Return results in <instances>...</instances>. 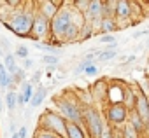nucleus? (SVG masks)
Masks as SVG:
<instances>
[{"label":"nucleus","instance_id":"10","mask_svg":"<svg viewBox=\"0 0 149 138\" xmlns=\"http://www.w3.org/2000/svg\"><path fill=\"white\" fill-rule=\"evenodd\" d=\"M107 89H109V81L107 79H98V81L93 82L90 93H91L93 101H95L97 107L98 105H104L105 107V103H107Z\"/></svg>","mask_w":149,"mask_h":138},{"label":"nucleus","instance_id":"27","mask_svg":"<svg viewBox=\"0 0 149 138\" xmlns=\"http://www.w3.org/2000/svg\"><path fill=\"white\" fill-rule=\"evenodd\" d=\"M90 4H91V0H76V2H72V7L76 9V11H79V12L84 14V12L88 11Z\"/></svg>","mask_w":149,"mask_h":138},{"label":"nucleus","instance_id":"29","mask_svg":"<svg viewBox=\"0 0 149 138\" xmlns=\"http://www.w3.org/2000/svg\"><path fill=\"white\" fill-rule=\"evenodd\" d=\"M88 65H90V61H84V59H83V61H79V63L76 65V68H74V72H72V74H74V77H79V75H83V74L86 72Z\"/></svg>","mask_w":149,"mask_h":138},{"label":"nucleus","instance_id":"11","mask_svg":"<svg viewBox=\"0 0 149 138\" xmlns=\"http://www.w3.org/2000/svg\"><path fill=\"white\" fill-rule=\"evenodd\" d=\"M35 4H37V12L47 18L49 21H53V18L58 14L60 7L63 6V2H60V0H39Z\"/></svg>","mask_w":149,"mask_h":138},{"label":"nucleus","instance_id":"17","mask_svg":"<svg viewBox=\"0 0 149 138\" xmlns=\"http://www.w3.org/2000/svg\"><path fill=\"white\" fill-rule=\"evenodd\" d=\"M118 30V21L114 18H104L98 26V35H114V32Z\"/></svg>","mask_w":149,"mask_h":138},{"label":"nucleus","instance_id":"21","mask_svg":"<svg viewBox=\"0 0 149 138\" xmlns=\"http://www.w3.org/2000/svg\"><path fill=\"white\" fill-rule=\"evenodd\" d=\"M4 66H6V70L9 72V75H14L16 74V70H18V68H19V65L16 63V56L11 52V54H6L4 56Z\"/></svg>","mask_w":149,"mask_h":138},{"label":"nucleus","instance_id":"1","mask_svg":"<svg viewBox=\"0 0 149 138\" xmlns=\"http://www.w3.org/2000/svg\"><path fill=\"white\" fill-rule=\"evenodd\" d=\"M35 14H37V4L35 2H23L18 9H14L9 14V18L4 21V26L21 39H30Z\"/></svg>","mask_w":149,"mask_h":138},{"label":"nucleus","instance_id":"7","mask_svg":"<svg viewBox=\"0 0 149 138\" xmlns=\"http://www.w3.org/2000/svg\"><path fill=\"white\" fill-rule=\"evenodd\" d=\"M104 119L107 124H111L112 128H121L123 124L128 122L130 119V112L126 110L125 105H109L104 112Z\"/></svg>","mask_w":149,"mask_h":138},{"label":"nucleus","instance_id":"15","mask_svg":"<svg viewBox=\"0 0 149 138\" xmlns=\"http://www.w3.org/2000/svg\"><path fill=\"white\" fill-rule=\"evenodd\" d=\"M47 91H49V88L40 86V84L35 88L33 96H32V101H30V108H32V110H33V108H39V107L44 103V100H46V96H47Z\"/></svg>","mask_w":149,"mask_h":138},{"label":"nucleus","instance_id":"6","mask_svg":"<svg viewBox=\"0 0 149 138\" xmlns=\"http://www.w3.org/2000/svg\"><path fill=\"white\" fill-rule=\"evenodd\" d=\"M30 39L33 42H47V40H51V21L47 18H44L42 14H39V12L33 18V26H32Z\"/></svg>","mask_w":149,"mask_h":138},{"label":"nucleus","instance_id":"37","mask_svg":"<svg viewBox=\"0 0 149 138\" xmlns=\"http://www.w3.org/2000/svg\"><path fill=\"white\" fill-rule=\"evenodd\" d=\"M18 136L19 138H28V126L26 124H21L18 128Z\"/></svg>","mask_w":149,"mask_h":138},{"label":"nucleus","instance_id":"28","mask_svg":"<svg viewBox=\"0 0 149 138\" xmlns=\"http://www.w3.org/2000/svg\"><path fill=\"white\" fill-rule=\"evenodd\" d=\"M121 131H123V136H125V138H140V136L137 135V131L132 128V124H130V122L123 124V126H121Z\"/></svg>","mask_w":149,"mask_h":138},{"label":"nucleus","instance_id":"41","mask_svg":"<svg viewBox=\"0 0 149 138\" xmlns=\"http://www.w3.org/2000/svg\"><path fill=\"white\" fill-rule=\"evenodd\" d=\"M144 47H146V46H144V44H139V46H137V47H135V49H133V51H140V49H144Z\"/></svg>","mask_w":149,"mask_h":138},{"label":"nucleus","instance_id":"35","mask_svg":"<svg viewBox=\"0 0 149 138\" xmlns=\"http://www.w3.org/2000/svg\"><path fill=\"white\" fill-rule=\"evenodd\" d=\"M40 77H42V70H35L33 75H32V79H30V84H32L33 88L39 86V84H40Z\"/></svg>","mask_w":149,"mask_h":138},{"label":"nucleus","instance_id":"42","mask_svg":"<svg viewBox=\"0 0 149 138\" xmlns=\"http://www.w3.org/2000/svg\"><path fill=\"white\" fill-rule=\"evenodd\" d=\"M4 110V103H2V96H0V112Z\"/></svg>","mask_w":149,"mask_h":138},{"label":"nucleus","instance_id":"22","mask_svg":"<svg viewBox=\"0 0 149 138\" xmlns=\"http://www.w3.org/2000/svg\"><path fill=\"white\" fill-rule=\"evenodd\" d=\"M9 86H14L13 79H11L9 72L6 70L4 63H0V89H9Z\"/></svg>","mask_w":149,"mask_h":138},{"label":"nucleus","instance_id":"12","mask_svg":"<svg viewBox=\"0 0 149 138\" xmlns=\"http://www.w3.org/2000/svg\"><path fill=\"white\" fill-rule=\"evenodd\" d=\"M147 126H149V96L140 89L139 91V98H137V107L133 110Z\"/></svg>","mask_w":149,"mask_h":138},{"label":"nucleus","instance_id":"36","mask_svg":"<svg viewBox=\"0 0 149 138\" xmlns=\"http://www.w3.org/2000/svg\"><path fill=\"white\" fill-rule=\"evenodd\" d=\"M35 66V61L32 59V58H26V59H23V63H21V68L26 72V70H32V68Z\"/></svg>","mask_w":149,"mask_h":138},{"label":"nucleus","instance_id":"3","mask_svg":"<svg viewBox=\"0 0 149 138\" xmlns=\"http://www.w3.org/2000/svg\"><path fill=\"white\" fill-rule=\"evenodd\" d=\"M74 25V7L72 2H63L58 14L51 21V42L54 47L65 46V35Z\"/></svg>","mask_w":149,"mask_h":138},{"label":"nucleus","instance_id":"16","mask_svg":"<svg viewBox=\"0 0 149 138\" xmlns=\"http://www.w3.org/2000/svg\"><path fill=\"white\" fill-rule=\"evenodd\" d=\"M67 138H88V131L84 124L67 122Z\"/></svg>","mask_w":149,"mask_h":138},{"label":"nucleus","instance_id":"40","mask_svg":"<svg viewBox=\"0 0 149 138\" xmlns=\"http://www.w3.org/2000/svg\"><path fill=\"white\" fill-rule=\"evenodd\" d=\"M137 59H139V58H137V54H130V56L126 58V63H128V65H130V63H133V61L137 63Z\"/></svg>","mask_w":149,"mask_h":138},{"label":"nucleus","instance_id":"25","mask_svg":"<svg viewBox=\"0 0 149 138\" xmlns=\"http://www.w3.org/2000/svg\"><path fill=\"white\" fill-rule=\"evenodd\" d=\"M13 54L23 61V59L30 58V47H26L25 44H19V46H16V49H14V52H13Z\"/></svg>","mask_w":149,"mask_h":138},{"label":"nucleus","instance_id":"30","mask_svg":"<svg viewBox=\"0 0 149 138\" xmlns=\"http://www.w3.org/2000/svg\"><path fill=\"white\" fill-rule=\"evenodd\" d=\"M42 63H44L46 66H58L60 58H58V56H53V54H44V56H42Z\"/></svg>","mask_w":149,"mask_h":138},{"label":"nucleus","instance_id":"14","mask_svg":"<svg viewBox=\"0 0 149 138\" xmlns=\"http://www.w3.org/2000/svg\"><path fill=\"white\" fill-rule=\"evenodd\" d=\"M114 19L116 21H133L132 19V2H128V0H118Z\"/></svg>","mask_w":149,"mask_h":138},{"label":"nucleus","instance_id":"24","mask_svg":"<svg viewBox=\"0 0 149 138\" xmlns=\"http://www.w3.org/2000/svg\"><path fill=\"white\" fill-rule=\"evenodd\" d=\"M6 107L9 112H13L18 107V91H7L6 95Z\"/></svg>","mask_w":149,"mask_h":138},{"label":"nucleus","instance_id":"5","mask_svg":"<svg viewBox=\"0 0 149 138\" xmlns=\"http://www.w3.org/2000/svg\"><path fill=\"white\" fill-rule=\"evenodd\" d=\"M37 128L51 131V133H54L60 138H67V121L56 110H46V112H42L40 117H39Z\"/></svg>","mask_w":149,"mask_h":138},{"label":"nucleus","instance_id":"18","mask_svg":"<svg viewBox=\"0 0 149 138\" xmlns=\"http://www.w3.org/2000/svg\"><path fill=\"white\" fill-rule=\"evenodd\" d=\"M128 122L132 124V128L137 131V135H139V136H140V135H144V133L149 129V126H147V124H146V122H144L137 114H135V112H130V119H128Z\"/></svg>","mask_w":149,"mask_h":138},{"label":"nucleus","instance_id":"43","mask_svg":"<svg viewBox=\"0 0 149 138\" xmlns=\"http://www.w3.org/2000/svg\"><path fill=\"white\" fill-rule=\"evenodd\" d=\"M144 46H146V47H147V49H149V39H147V40H146V42H144Z\"/></svg>","mask_w":149,"mask_h":138},{"label":"nucleus","instance_id":"39","mask_svg":"<svg viewBox=\"0 0 149 138\" xmlns=\"http://www.w3.org/2000/svg\"><path fill=\"white\" fill-rule=\"evenodd\" d=\"M9 133H11V135L18 133V128H16V122H14V121H11V124H9Z\"/></svg>","mask_w":149,"mask_h":138},{"label":"nucleus","instance_id":"26","mask_svg":"<svg viewBox=\"0 0 149 138\" xmlns=\"http://www.w3.org/2000/svg\"><path fill=\"white\" fill-rule=\"evenodd\" d=\"M11 79H13V84H14V86H21V84L26 81V72L19 66L18 70H16V74H14V75H11Z\"/></svg>","mask_w":149,"mask_h":138},{"label":"nucleus","instance_id":"32","mask_svg":"<svg viewBox=\"0 0 149 138\" xmlns=\"http://www.w3.org/2000/svg\"><path fill=\"white\" fill-rule=\"evenodd\" d=\"M98 42H100V44H105V46L118 44V40H116L114 35H100V37H98Z\"/></svg>","mask_w":149,"mask_h":138},{"label":"nucleus","instance_id":"4","mask_svg":"<svg viewBox=\"0 0 149 138\" xmlns=\"http://www.w3.org/2000/svg\"><path fill=\"white\" fill-rule=\"evenodd\" d=\"M83 124L88 131V138H100L102 129L105 126V119L97 105L83 107Z\"/></svg>","mask_w":149,"mask_h":138},{"label":"nucleus","instance_id":"13","mask_svg":"<svg viewBox=\"0 0 149 138\" xmlns=\"http://www.w3.org/2000/svg\"><path fill=\"white\" fill-rule=\"evenodd\" d=\"M139 91H140V88H139V86L126 84L123 105L126 107V110H128V112H133V110H135V107H137V98H139Z\"/></svg>","mask_w":149,"mask_h":138},{"label":"nucleus","instance_id":"38","mask_svg":"<svg viewBox=\"0 0 149 138\" xmlns=\"http://www.w3.org/2000/svg\"><path fill=\"white\" fill-rule=\"evenodd\" d=\"M144 35H149V28H144V30H137V32H133V39L135 40H139V39H142Z\"/></svg>","mask_w":149,"mask_h":138},{"label":"nucleus","instance_id":"20","mask_svg":"<svg viewBox=\"0 0 149 138\" xmlns=\"http://www.w3.org/2000/svg\"><path fill=\"white\" fill-rule=\"evenodd\" d=\"M21 91H19V95L23 96V103L25 105H30V101H32V96H33V91H35V88L30 84V81H25L21 86Z\"/></svg>","mask_w":149,"mask_h":138},{"label":"nucleus","instance_id":"34","mask_svg":"<svg viewBox=\"0 0 149 138\" xmlns=\"http://www.w3.org/2000/svg\"><path fill=\"white\" fill-rule=\"evenodd\" d=\"M84 75H88V77H95V75H98V66H97V63H90V65H88Z\"/></svg>","mask_w":149,"mask_h":138},{"label":"nucleus","instance_id":"33","mask_svg":"<svg viewBox=\"0 0 149 138\" xmlns=\"http://www.w3.org/2000/svg\"><path fill=\"white\" fill-rule=\"evenodd\" d=\"M100 138H114V128H112L111 124H107V122H105V126H104V129H102Z\"/></svg>","mask_w":149,"mask_h":138},{"label":"nucleus","instance_id":"23","mask_svg":"<svg viewBox=\"0 0 149 138\" xmlns=\"http://www.w3.org/2000/svg\"><path fill=\"white\" fill-rule=\"evenodd\" d=\"M116 4H118V0H107V2H102L104 18H114V14H116Z\"/></svg>","mask_w":149,"mask_h":138},{"label":"nucleus","instance_id":"2","mask_svg":"<svg viewBox=\"0 0 149 138\" xmlns=\"http://www.w3.org/2000/svg\"><path fill=\"white\" fill-rule=\"evenodd\" d=\"M54 107H56V112L67 122L83 124V105L76 93L61 91L58 96H54Z\"/></svg>","mask_w":149,"mask_h":138},{"label":"nucleus","instance_id":"44","mask_svg":"<svg viewBox=\"0 0 149 138\" xmlns=\"http://www.w3.org/2000/svg\"><path fill=\"white\" fill-rule=\"evenodd\" d=\"M147 61H149V59H147Z\"/></svg>","mask_w":149,"mask_h":138},{"label":"nucleus","instance_id":"31","mask_svg":"<svg viewBox=\"0 0 149 138\" xmlns=\"http://www.w3.org/2000/svg\"><path fill=\"white\" fill-rule=\"evenodd\" d=\"M33 138H60V136H56V135L51 133V131H46V129L35 128V135H33Z\"/></svg>","mask_w":149,"mask_h":138},{"label":"nucleus","instance_id":"19","mask_svg":"<svg viewBox=\"0 0 149 138\" xmlns=\"http://www.w3.org/2000/svg\"><path fill=\"white\" fill-rule=\"evenodd\" d=\"M118 54H119V51H118V44H112V46H107L105 49H102V51H100V56H98V59H97V61L105 63V61L114 59Z\"/></svg>","mask_w":149,"mask_h":138},{"label":"nucleus","instance_id":"8","mask_svg":"<svg viewBox=\"0 0 149 138\" xmlns=\"http://www.w3.org/2000/svg\"><path fill=\"white\" fill-rule=\"evenodd\" d=\"M84 19H86V25L93 26L98 33V26L104 19V9H102V0H91V4L88 7V11L84 12Z\"/></svg>","mask_w":149,"mask_h":138},{"label":"nucleus","instance_id":"9","mask_svg":"<svg viewBox=\"0 0 149 138\" xmlns=\"http://www.w3.org/2000/svg\"><path fill=\"white\" fill-rule=\"evenodd\" d=\"M125 89H126V84H123V82H119V81H109L107 103H105V107H109V105H123Z\"/></svg>","mask_w":149,"mask_h":138}]
</instances>
